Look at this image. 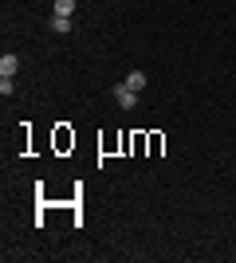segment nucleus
Here are the masks:
<instances>
[{"label": "nucleus", "instance_id": "obj_1", "mask_svg": "<svg viewBox=\"0 0 236 263\" xmlns=\"http://www.w3.org/2000/svg\"><path fill=\"white\" fill-rule=\"evenodd\" d=\"M111 95H114V102H118V106H122V110H134V106H138V90L130 87L126 79H122V83H118V87L111 90Z\"/></svg>", "mask_w": 236, "mask_h": 263}, {"label": "nucleus", "instance_id": "obj_2", "mask_svg": "<svg viewBox=\"0 0 236 263\" xmlns=\"http://www.w3.org/2000/svg\"><path fill=\"white\" fill-rule=\"evenodd\" d=\"M16 71H20V59L16 55H0V79H12Z\"/></svg>", "mask_w": 236, "mask_h": 263}, {"label": "nucleus", "instance_id": "obj_3", "mask_svg": "<svg viewBox=\"0 0 236 263\" xmlns=\"http://www.w3.org/2000/svg\"><path fill=\"white\" fill-rule=\"evenodd\" d=\"M126 83H130L134 90H142V87L150 83V75H146V71H130V75H126Z\"/></svg>", "mask_w": 236, "mask_h": 263}, {"label": "nucleus", "instance_id": "obj_4", "mask_svg": "<svg viewBox=\"0 0 236 263\" xmlns=\"http://www.w3.org/2000/svg\"><path fill=\"white\" fill-rule=\"evenodd\" d=\"M51 32H71V16H51Z\"/></svg>", "mask_w": 236, "mask_h": 263}, {"label": "nucleus", "instance_id": "obj_5", "mask_svg": "<svg viewBox=\"0 0 236 263\" xmlns=\"http://www.w3.org/2000/svg\"><path fill=\"white\" fill-rule=\"evenodd\" d=\"M56 16H75V0H56Z\"/></svg>", "mask_w": 236, "mask_h": 263}]
</instances>
